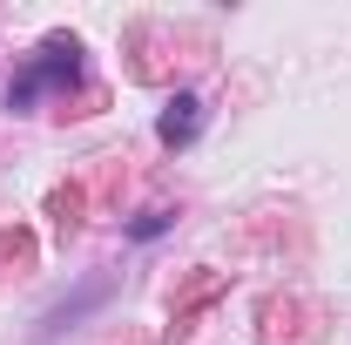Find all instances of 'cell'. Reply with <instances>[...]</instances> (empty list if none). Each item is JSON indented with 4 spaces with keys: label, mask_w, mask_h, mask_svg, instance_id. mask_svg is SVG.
<instances>
[{
    "label": "cell",
    "mask_w": 351,
    "mask_h": 345,
    "mask_svg": "<svg viewBox=\"0 0 351 345\" xmlns=\"http://www.w3.org/2000/svg\"><path fill=\"white\" fill-rule=\"evenodd\" d=\"M196 109H203L196 95H176L169 109H162V142H189V135H196V122H203Z\"/></svg>",
    "instance_id": "7a4b0ae2"
},
{
    "label": "cell",
    "mask_w": 351,
    "mask_h": 345,
    "mask_svg": "<svg viewBox=\"0 0 351 345\" xmlns=\"http://www.w3.org/2000/svg\"><path fill=\"white\" fill-rule=\"evenodd\" d=\"M75 75H82V41H75V34H47V41L34 47V61L7 82V109H34L41 95L68 88Z\"/></svg>",
    "instance_id": "6da1fadb"
}]
</instances>
